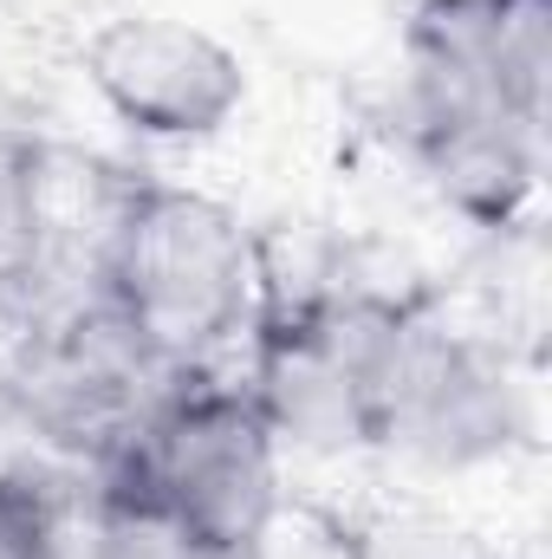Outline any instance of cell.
Wrapping results in <instances>:
<instances>
[{
  "label": "cell",
  "mask_w": 552,
  "mask_h": 559,
  "mask_svg": "<svg viewBox=\"0 0 552 559\" xmlns=\"http://www.w3.org/2000/svg\"><path fill=\"white\" fill-rule=\"evenodd\" d=\"M46 274V150L0 124V312L26 306Z\"/></svg>",
  "instance_id": "9c48e42d"
},
{
  "label": "cell",
  "mask_w": 552,
  "mask_h": 559,
  "mask_svg": "<svg viewBox=\"0 0 552 559\" xmlns=\"http://www.w3.org/2000/svg\"><path fill=\"white\" fill-rule=\"evenodd\" d=\"M527 436V397L507 358L468 325L442 319L429 299L404 293L384 371H377V429L371 449L410 455L422 468H481Z\"/></svg>",
  "instance_id": "5b68a950"
},
{
  "label": "cell",
  "mask_w": 552,
  "mask_h": 559,
  "mask_svg": "<svg viewBox=\"0 0 552 559\" xmlns=\"http://www.w3.org/2000/svg\"><path fill=\"white\" fill-rule=\"evenodd\" d=\"M79 72L92 85V98L149 143H202L221 138L235 124V111L248 105V66L241 52L176 13H118L105 20L85 52Z\"/></svg>",
  "instance_id": "52a82bcc"
},
{
  "label": "cell",
  "mask_w": 552,
  "mask_h": 559,
  "mask_svg": "<svg viewBox=\"0 0 552 559\" xmlns=\"http://www.w3.org/2000/svg\"><path fill=\"white\" fill-rule=\"evenodd\" d=\"M279 468L286 442L254 404L248 378L189 371L149 397L137 429L105 468H92V481H118L163 514L189 521L195 534L261 559L279 521Z\"/></svg>",
  "instance_id": "3957f363"
},
{
  "label": "cell",
  "mask_w": 552,
  "mask_h": 559,
  "mask_svg": "<svg viewBox=\"0 0 552 559\" xmlns=\"http://www.w3.org/2000/svg\"><path fill=\"white\" fill-rule=\"evenodd\" d=\"M85 559H254L235 554L208 534H195L189 521L163 514L156 501H143L118 481H85Z\"/></svg>",
  "instance_id": "30bf717a"
},
{
  "label": "cell",
  "mask_w": 552,
  "mask_h": 559,
  "mask_svg": "<svg viewBox=\"0 0 552 559\" xmlns=\"http://www.w3.org/2000/svg\"><path fill=\"white\" fill-rule=\"evenodd\" d=\"M105 312L169 371H228L248 352L274 267L261 235L208 189L131 182L105 222L98 286Z\"/></svg>",
  "instance_id": "7a4b0ae2"
},
{
  "label": "cell",
  "mask_w": 552,
  "mask_h": 559,
  "mask_svg": "<svg viewBox=\"0 0 552 559\" xmlns=\"http://www.w3.org/2000/svg\"><path fill=\"white\" fill-rule=\"evenodd\" d=\"M338 559H501L475 527L448 521V514H429V508H391V514H371L358 521Z\"/></svg>",
  "instance_id": "8fae6325"
},
{
  "label": "cell",
  "mask_w": 552,
  "mask_h": 559,
  "mask_svg": "<svg viewBox=\"0 0 552 559\" xmlns=\"http://www.w3.org/2000/svg\"><path fill=\"white\" fill-rule=\"evenodd\" d=\"M552 98V0H416L404 33V138L429 189L514 228L540 195Z\"/></svg>",
  "instance_id": "6da1fadb"
},
{
  "label": "cell",
  "mask_w": 552,
  "mask_h": 559,
  "mask_svg": "<svg viewBox=\"0 0 552 559\" xmlns=\"http://www.w3.org/2000/svg\"><path fill=\"white\" fill-rule=\"evenodd\" d=\"M163 384L169 371L105 312L98 293L39 319L20 338L13 371H7L20 417L85 468H105L118 455V442L137 429V417Z\"/></svg>",
  "instance_id": "8992f818"
},
{
  "label": "cell",
  "mask_w": 552,
  "mask_h": 559,
  "mask_svg": "<svg viewBox=\"0 0 552 559\" xmlns=\"http://www.w3.org/2000/svg\"><path fill=\"white\" fill-rule=\"evenodd\" d=\"M85 501L65 462H0V559H85Z\"/></svg>",
  "instance_id": "ba28073f"
},
{
  "label": "cell",
  "mask_w": 552,
  "mask_h": 559,
  "mask_svg": "<svg viewBox=\"0 0 552 559\" xmlns=\"http://www.w3.org/2000/svg\"><path fill=\"white\" fill-rule=\"evenodd\" d=\"M404 293L371 286H319V293H267L261 325L248 338V391L267 411L286 449H371L377 429V371L384 338Z\"/></svg>",
  "instance_id": "277c9868"
}]
</instances>
